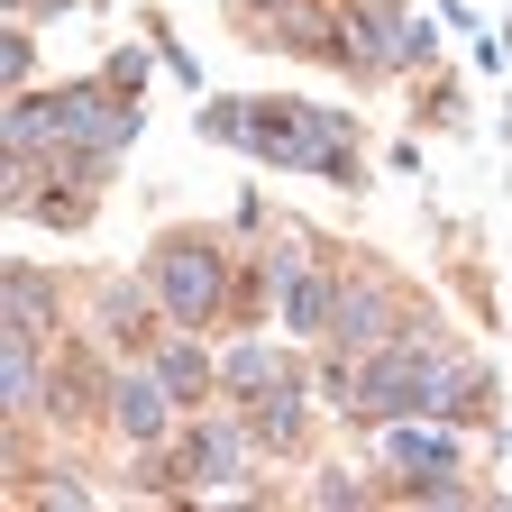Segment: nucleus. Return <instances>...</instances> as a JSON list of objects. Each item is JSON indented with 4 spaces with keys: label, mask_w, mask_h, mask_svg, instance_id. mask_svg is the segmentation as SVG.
I'll return each mask as SVG.
<instances>
[{
    "label": "nucleus",
    "mask_w": 512,
    "mask_h": 512,
    "mask_svg": "<svg viewBox=\"0 0 512 512\" xmlns=\"http://www.w3.org/2000/svg\"><path fill=\"white\" fill-rule=\"evenodd\" d=\"M220 293H229V247L220 238H165L156 247V302H165L174 330H202L220 311Z\"/></svg>",
    "instance_id": "obj_1"
},
{
    "label": "nucleus",
    "mask_w": 512,
    "mask_h": 512,
    "mask_svg": "<svg viewBox=\"0 0 512 512\" xmlns=\"http://www.w3.org/2000/svg\"><path fill=\"white\" fill-rule=\"evenodd\" d=\"M339 55H348V74H394V64H421L430 55V28L403 10V0H357Z\"/></svg>",
    "instance_id": "obj_2"
},
{
    "label": "nucleus",
    "mask_w": 512,
    "mask_h": 512,
    "mask_svg": "<svg viewBox=\"0 0 512 512\" xmlns=\"http://www.w3.org/2000/svg\"><path fill=\"white\" fill-rule=\"evenodd\" d=\"M46 110H55V147H128V138H138V119H128V110H110V83H64V92H46Z\"/></svg>",
    "instance_id": "obj_3"
},
{
    "label": "nucleus",
    "mask_w": 512,
    "mask_h": 512,
    "mask_svg": "<svg viewBox=\"0 0 512 512\" xmlns=\"http://www.w3.org/2000/svg\"><path fill=\"white\" fill-rule=\"evenodd\" d=\"M256 467V430H238V421H202L183 439V476L192 485H238Z\"/></svg>",
    "instance_id": "obj_4"
},
{
    "label": "nucleus",
    "mask_w": 512,
    "mask_h": 512,
    "mask_svg": "<svg viewBox=\"0 0 512 512\" xmlns=\"http://www.w3.org/2000/svg\"><path fill=\"white\" fill-rule=\"evenodd\" d=\"M174 403H183V394H174L156 366H138V375H119V384H110V421H119L128 439H147V448L165 439V412H174Z\"/></svg>",
    "instance_id": "obj_5"
},
{
    "label": "nucleus",
    "mask_w": 512,
    "mask_h": 512,
    "mask_svg": "<svg viewBox=\"0 0 512 512\" xmlns=\"http://www.w3.org/2000/svg\"><path fill=\"white\" fill-rule=\"evenodd\" d=\"M384 458H394L403 476H458V439H448V430H430V421H394V430H384Z\"/></svg>",
    "instance_id": "obj_6"
},
{
    "label": "nucleus",
    "mask_w": 512,
    "mask_h": 512,
    "mask_svg": "<svg viewBox=\"0 0 512 512\" xmlns=\"http://www.w3.org/2000/svg\"><path fill=\"white\" fill-rule=\"evenodd\" d=\"M330 330H339V348H375L384 330H394V302H384V284H339Z\"/></svg>",
    "instance_id": "obj_7"
},
{
    "label": "nucleus",
    "mask_w": 512,
    "mask_h": 512,
    "mask_svg": "<svg viewBox=\"0 0 512 512\" xmlns=\"http://www.w3.org/2000/svg\"><path fill=\"white\" fill-rule=\"evenodd\" d=\"M0 394H10V412H64L55 384L37 375V339H19V330H10V348H0Z\"/></svg>",
    "instance_id": "obj_8"
},
{
    "label": "nucleus",
    "mask_w": 512,
    "mask_h": 512,
    "mask_svg": "<svg viewBox=\"0 0 512 512\" xmlns=\"http://www.w3.org/2000/svg\"><path fill=\"white\" fill-rule=\"evenodd\" d=\"M266 46H284V55H339V19H320V10H275L266 19Z\"/></svg>",
    "instance_id": "obj_9"
},
{
    "label": "nucleus",
    "mask_w": 512,
    "mask_h": 512,
    "mask_svg": "<svg viewBox=\"0 0 512 512\" xmlns=\"http://www.w3.org/2000/svg\"><path fill=\"white\" fill-rule=\"evenodd\" d=\"M10 330H19V339H46V330H55V284L28 275V266H10Z\"/></svg>",
    "instance_id": "obj_10"
},
{
    "label": "nucleus",
    "mask_w": 512,
    "mask_h": 512,
    "mask_svg": "<svg viewBox=\"0 0 512 512\" xmlns=\"http://www.w3.org/2000/svg\"><path fill=\"white\" fill-rule=\"evenodd\" d=\"M92 320H101V339H147L138 330V320H147V293L138 284H101V311Z\"/></svg>",
    "instance_id": "obj_11"
},
{
    "label": "nucleus",
    "mask_w": 512,
    "mask_h": 512,
    "mask_svg": "<svg viewBox=\"0 0 512 512\" xmlns=\"http://www.w3.org/2000/svg\"><path fill=\"white\" fill-rule=\"evenodd\" d=\"M247 430H256V448H293V430H302V394H293V384H275L266 412H256Z\"/></svg>",
    "instance_id": "obj_12"
},
{
    "label": "nucleus",
    "mask_w": 512,
    "mask_h": 512,
    "mask_svg": "<svg viewBox=\"0 0 512 512\" xmlns=\"http://www.w3.org/2000/svg\"><path fill=\"white\" fill-rule=\"evenodd\" d=\"M156 375L174 384V394H202V384H211V357H202V348H192V339H165V357H156Z\"/></svg>",
    "instance_id": "obj_13"
},
{
    "label": "nucleus",
    "mask_w": 512,
    "mask_h": 512,
    "mask_svg": "<svg viewBox=\"0 0 512 512\" xmlns=\"http://www.w3.org/2000/svg\"><path fill=\"white\" fill-rule=\"evenodd\" d=\"M229 384H238V394H266V384H284L275 348H229Z\"/></svg>",
    "instance_id": "obj_14"
},
{
    "label": "nucleus",
    "mask_w": 512,
    "mask_h": 512,
    "mask_svg": "<svg viewBox=\"0 0 512 512\" xmlns=\"http://www.w3.org/2000/svg\"><path fill=\"white\" fill-rule=\"evenodd\" d=\"M46 503H92V494H83V476H74V467H55V476H46Z\"/></svg>",
    "instance_id": "obj_15"
},
{
    "label": "nucleus",
    "mask_w": 512,
    "mask_h": 512,
    "mask_svg": "<svg viewBox=\"0 0 512 512\" xmlns=\"http://www.w3.org/2000/svg\"><path fill=\"white\" fill-rule=\"evenodd\" d=\"M238 10H266V19H275V10H293V0H238Z\"/></svg>",
    "instance_id": "obj_16"
}]
</instances>
